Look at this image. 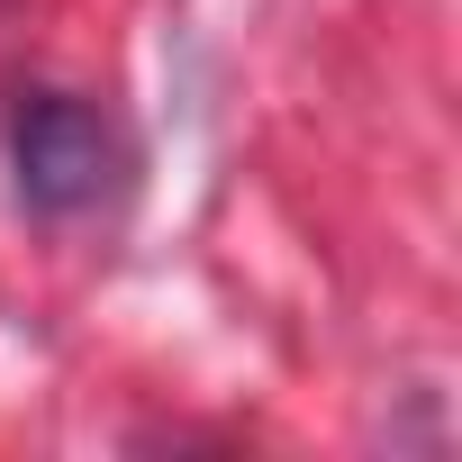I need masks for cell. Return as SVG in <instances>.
I'll return each instance as SVG.
<instances>
[{"label": "cell", "instance_id": "obj_1", "mask_svg": "<svg viewBox=\"0 0 462 462\" xmlns=\"http://www.w3.org/2000/svg\"><path fill=\"white\" fill-rule=\"evenodd\" d=\"M10 172H19V199L37 217L91 208L100 181H109V127H100V109H82L73 91H37L10 118Z\"/></svg>", "mask_w": 462, "mask_h": 462}]
</instances>
